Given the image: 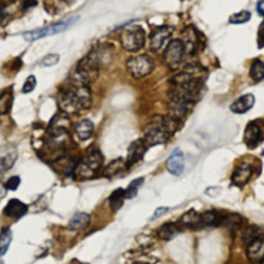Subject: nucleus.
<instances>
[{
  "label": "nucleus",
  "mask_w": 264,
  "mask_h": 264,
  "mask_svg": "<svg viewBox=\"0 0 264 264\" xmlns=\"http://www.w3.org/2000/svg\"><path fill=\"white\" fill-rule=\"evenodd\" d=\"M127 71L134 79H141L149 76L154 69V61L148 55L131 57L126 62Z\"/></svg>",
  "instance_id": "5"
},
{
  "label": "nucleus",
  "mask_w": 264,
  "mask_h": 264,
  "mask_svg": "<svg viewBox=\"0 0 264 264\" xmlns=\"http://www.w3.org/2000/svg\"><path fill=\"white\" fill-rule=\"evenodd\" d=\"M144 179L143 178H138L136 180H133L129 186L126 189V199H132L137 195L138 189L140 188V186L143 184Z\"/></svg>",
  "instance_id": "28"
},
{
  "label": "nucleus",
  "mask_w": 264,
  "mask_h": 264,
  "mask_svg": "<svg viewBox=\"0 0 264 264\" xmlns=\"http://www.w3.org/2000/svg\"><path fill=\"white\" fill-rule=\"evenodd\" d=\"M253 174V167L251 164L249 163H242L240 164L236 170L233 171L232 177H231V181L234 185H237L239 187H242L244 185H246Z\"/></svg>",
  "instance_id": "12"
},
{
  "label": "nucleus",
  "mask_w": 264,
  "mask_h": 264,
  "mask_svg": "<svg viewBox=\"0 0 264 264\" xmlns=\"http://www.w3.org/2000/svg\"><path fill=\"white\" fill-rule=\"evenodd\" d=\"M13 240V232L10 228L3 229L0 233V257H3L9 250V247Z\"/></svg>",
  "instance_id": "26"
},
{
  "label": "nucleus",
  "mask_w": 264,
  "mask_h": 264,
  "mask_svg": "<svg viewBox=\"0 0 264 264\" xmlns=\"http://www.w3.org/2000/svg\"><path fill=\"white\" fill-rule=\"evenodd\" d=\"M92 103V92L88 85H72L58 100L61 110L67 115L88 109Z\"/></svg>",
  "instance_id": "1"
},
{
  "label": "nucleus",
  "mask_w": 264,
  "mask_h": 264,
  "mask_svg": "<svg viewBox=\"0 0 264 264\" xmlns=\"http://www.w3.org/2000/svg\"><path fill=\"white\" fill-rule=\"evenodd\" d=\"M120 44L127 52H138L145 44V31L139 25H129L120 33Z\"/></svg>",
  "instance_id": "3"
},
{
  "label": "nucleus",
  "mask_w": 264,
  "mask_h": 264,
  "mask_svg": "<svg viewBox=\"0 0 264 264\" xmlns=\"http://www.w3.org/2000/svg\"><path fill=\"white\" fill-rule=\"evenodd\" d=\"M21 183V179L18 177V175H14V177H11L7 183H6V187L8 190L11 191H16L18 189V187L20 186Z\"/></svg>",
  "instance_id": "33"
},
{
  "label": "nucleus",
  "mask_w": 264,
  "mask_h": 264,
  "mask_svg": "<svg viewBox=\"0 0 264 264\" xmlns=\"http://www.w3.org/2000/svg\"><path fill=\"white\" fill-rule=\"evenodd\" d=\"M127 167H128V165L126 162H124L123 159H116L106 166V168L104 170V175L107 178L115 177V175L124 171Z\"/></svg>",
  "instance_id": "23"
},
{
  "label": "nucleus",
  "mask_w": 264,
  "mask_h": 264,
  "mask_svg": "<svg viewBox=\"0 0 264 264\" xmlns=\"http://www.w3.org/2000/svg\"><path fill=\"white\" fill-rule=\"evenodd\" d=\"M27 212H28L27 205L21 200L16 198L11 199L4 210L5 216L15 221L23 218L27 214Z\"/></svg>",
  "instance_id": "11"
},
{
  "label": "nucleus",
  "mask_w": 264,
  "mask_h": 264,
  "mask_svg": "<svg viewBox=\"0 0 264 264\" xmlns=\"http://www.w3.org/2000/svg\"><path fill=\"white\" fill-rule=\"evenodd\" d=\"M173 28L170 26H159L156 27L155 30L152 31L150 36V48L152 51H158L164 43L171 36Z\"/></svg>",
  "instance_id": "9"
},
{
  "label": "nucleus",
  "mask_w": 264,
  "mask_h": 264,
  "mask_svg": "<svg viewBox=\"0 0 264 264\" xmlns=\"http://www.w3.org/2000/svg\"><path fill=\"white\" fill-rule=\"evenodd\" d=\"M254 103H255V97L252 94H246L240 97L238 100L234 101L231 104L230 109L231 111L236 114H245L253 107Z\"/></svg>",
  "instance_id": "16"
},
{
  "label": "nucleus",
  "mask_w": 264,
  "mask_h": 264,
  "mask_svg": "<svg viewBox=\"0 0 264 264\" xmlns=\"http://www.w3.org/2000/svg\"><path fill=\"white\" fill-rule=\"evenodd\" d=\"M93 131H94V125L92 121L88 119L81 120L80 122L77 123L74 127V132L79 137V139H81L82 141L89 139L93 135Z\"/></svg>",
  "instance_id": "17"
},
{
  "label": "nucleus",
  "mask_w": 264,
  "mask_h": 264,
  "mask_svg": "<svg viewBox=\"0 0 264 264\" xmlns=\"http://www.w3.org/2000/svg\"><path fill=\"white\" fill-rule=\"evenodd\" d=\"M103 165V156L98 149L88 151L84 159L79 162L76 172L84 179H89L97 173Z\"/></svg>",
  "instance_id": "4"
},
{
  "label": "nucleus",
  "mask_w": 264,
  "mask_h": 264,
  "mask_svg": "<svg viewBox=\"0 0 264 264\" xmlns=\"http://www.w3.org/2000/svg\"><path fill=\"white\" fill-rule=\"evenodd\" d=\"M221 193H222V188H220V187H210L205 190V194L213 198L219 196Z\"/></svg>",
  "instance_id": "35"
},
{
  "label": "nucleus",
  "mask_w": 264,
  "mask_h": 264,
  "mask_svg": "<svg viewBox=\"0 0 264 264\" xmlns=\"http://www.w3.org/2000/svg\"><path fill=\"white\" fill-rule=\"evenodd\" d=\"M18 159V149L13 143L0 146V173L10 170Z\"/></svg>",
  "instance_id": "8"
},
{
  "label": "nucleus",
  "mask_w": 264,
  "mask_h": 264,
  "mask_svg": "<svg viewBox=\"0 0 264 264\" xmlns=\"http://www.w3.org/2000/svg\"><path fill=\"white\" fill-rule=\"evenodd\" d=\"M14 102V92L12 89L4 91L0 94V116L10 112Z\"/></svg>",
  "instance_id": "22"
},
{
  "label": "nucleus",
  "mask_w": 264,
  "mask_h": 264,
  "mask_svg": "<svg viewBox=\"0 0 264 264\" xmlns=\"http://www.w3.org/2000/svg\"><path fill=\"white\" fill-rule=\"evenodd\" d=\"M257 12L259 15L264 17V0H260L257 4Z\"/></svg>",
  "instance_id": "39"
},
{
  "label": "nucleus",
  "mask_w": 264,
  "mask_h": 264,
  "mask_svg": "<svg viewBox=\"0 0 264 264\" xmlns=\"http://www.w3.org/2000/svg\"><path fill=\"white\" fill-rule=\"evenodd\" d=\"M90 224V216L87 213H77L69 221L68 227L73 231H81Z\"/></svg>",
  "instance_id": "20"
},
{
  "label": "nucleus",
  "mask_w": 264,
  "mask_h": 264,
  "mask_svg": "<svg viewBox=\"0 0 264 264\" xmlns=\"http://www.w3.org/2000/svg\"><path fill=\"white\" fill-rule=\"evenodd\" d=\"M259 237H262V236H261L260 231H258V228L255 227V226H251V227H249V228L245 231L243 240H244V242H245L246 244H248V243H250L251 241H253V240H255L256 238H259Z\"/></svg>",
  "instance_id": "30"
},
{
  "label": "nucleus",
  "mask_w": 264,
  "mask_h": 264,
  "mask_svg": "<svg viewBox=\"0 0 264 264\" xmlns=\"http://www.w3.org/2000/svg\"><path fill=\"white\" fill-rule=\"evenodd\" d=\"M181 227L173 222H167L161 225L157 230V237L165 242L171 241L181 232Z\"/></svg>",
  "instance_id": "15"
},
{
  "label": "nucleus",
  "mask_w": 264,
  "mask_h": 264,
  "mask_svg": "<svg viewBox=\"0 0 264 264\" xmlns=\"http://www.w3.org/2000/svg\"><path fill=\"white\" fill-rule=\"evenodd\" d=\"M79 16H72V17H68L62 21H59L57 23L51 24L47 27L44 28H39L35 29V30H31V31H27L23 34V37L26 42H34L44 37H48L51 35H55L58 33H61L67 29L72 26L78 20H79Z\"/></svg>",
  "instance_id": "2"
},
{
  "label": "nucleus",
  "mask_w": 264,
  "mask_h": 264,
  "mask_svg": "<svg viewBox=\"0 0 264 264\" xmlns=\"http://www.w3.org/2000/svg\"><path fill=\"white\" fill-rule=\"evenodd\" d=\"M7 192H8V189L6 187V184L0 183V201H2L6 197Z\"/></svg>",
  "instance_id": "38"
},
{
  "label": "nucleus",
  "mask_w": 264,
  "mask_h": 264,
  "mask_svg": "<svg viewBox=\"0 0 264 264\" xmlns=\"http://www.w3.org/2000/svg\"><path fill=\"white\" fill-rule=\"evenodd\" d=\"M37 5V0H23L22 8L23 10H29L32 9Z\"/></svg>",
  "instance_id": "36"
},
{
  "label": "nucleus",
  "mask_w": 264,
  "mask_h": 264,
  "mask_svg": "<svg viewBox=\"0 0 264 264\" xmlns=\"http://www.w3.org/2000/svg\"><path fill=\"white\" fill-rule=\"evenodd\" d=\"M202 226H219L222 224V217L216 211H209L200 215Z\"/></svg>",
  "instance_id": "24"
},
{
  "label": "nucleus",
  "mask_w": 264,
  "mask_h": 264,
  "mask_svg": "<svg viewBox=\"0 0 264 264\" xmlns=\"http://www.w3.org/2000/svg\"><path fill=\"white\" fill-rule=\"evenodd\" d=\"M181 223L187 228L196 230L202 226L200 215H198L194 210H191L183 215L181 218Z\"/></svg>",
  "instance_id": "21"
},
{
  "label": "nucleus",
  "mask_w": 264,
  "mask_h": 264,
  "mask_svg": "<svg viewBox=\"0 0 264 264\" xmlns=\"http://www.w3.org/2000/svg\"><path fill=\"white\" fill-rule=\"evenodd\" d=\"M222 224H224L229 229H237L242 224V218L237 214H229L225 217H222Z\"/></svg>",
  "instance_id": "27"
},
{
  "label": "nucleus",
  "mask_w": 264,
  "mask_h": 264,
  "mask_svg": "<svg viewBox=\"0 0 264 264\" xmlns=\"http://www.w3.org/2000/svg\"><path fill=\"white\" fill-rule=\"evenodd\" d=\"M35 86H36V79H35V77L34 76H29L26 79L25 83H24V86L22 88V92L25 93V94L26 93H30V92H32L34 90Z\"/></svg>",
  "instance_id": "32"
},
{
  "label": "nucleus",
  "mask_w": 264,
  "mask_h": 264,
  "mask_svg": "<svg viewBox=\"0 0 264 264\" xmlns=\"http://www.w3.org/2000/svg\"><path fill=\"white\" fill-rule=\"evenodd\" d=\"M262 131L260 126L256 122H251L246 127L245 141L249 146H255L261 139Z\"/></svg>",
  "instance_id": "18"
},
{
  "label": "nucleus",
  "mask_w": 264,
  "mask_h": 264,
  "mask_svg": "<svg viewBox=\"0 0 264 264\" xmlns=\"http://www.w3.org/2000/svg\"><path fill=\"white\" fill-rule=\"evenodd\" d=\"M251 19V13L248 11H242L240 13L233 14L229 18L230 24H244L250 21Z\"/></svg>",
  "instance_id": "29"
},
{
  "label": "nucleus",
  "mask_w": 264,
  "mask_h": 264,
  "mask_svg": "<svg viewBox=\"0 0 264 264\" xmlns=\"http://www.w3.org/2000/svg\"><path fill=\"white\" fill-rule=\"evenodd\" d=\"M185 54L184 43L180 40H173L167 45L163 53V60L170 69H177L182 63Z\"/></svg>",
  "instance_id": "6"
},
{
  "label": "nucleus",
  "mask_w": 264,
  "mask_h": 264,
  "mask_svg": "<svg viewBox=\"0 0 264 264\" xmlns=\"http://www.w3.org/2000/svg\"><path fill=\"white\" fill-rule=\"evenodd\" d=\"M257 44H258V48L259 49H262L264 47V21L260 24L259 29H258Z\"/></svg>",
  "instance_id": "34"
},
{
  "label": "nucleus",
  "mask_w": 264,
  "mask_h": 264,
  "mask_svg": "<svg viewBox=\"0 0 264 264\" xmlns=\"http://www.w3.org/2000/svg\"><path fill=\"white\" fill-rule=\"evenodd\" d=\"M184 154L179 148H177L168 157L166 161V168L171 174L180 175L184 170Z\"/></svg>",
  "instance_id": "13"
},
{
  "label": "nucleus",
  "mask_w": 264,
  "mask_h": 264,
  "mask_svg": "<svg viewBox=\"0 0 264 264\" xmlns=\"http://www.w3.org/2000/svg\"><path fill=\"white\" fill-rule=\"evenodd\" d=\"M250 77L256 83L264 80V62L260 59L253 61L250 69Z\"/></svg>",
  "instance_id": "25"
},
{
  "label": "nucleus",
  "mask_w": 264,
  "mask_h": 264,
  "mask_svg": "<svg viewBox=\"0 0 264 264\" xmlns=\"http://www.w3.org/2000/svg\"><path fill=\"white\" fill-rule=\"evenodd\" d=\"M168 208H164V207H161V208H158L156 211H155V213H154V215H153V217L151 218V220H156V219H158L159 217H161L162 215H164L166 212H168Z\"/></svg>",
  "instance_id": "37"
},
{
  "label": "nucleus",
  "mask_w": 264,
  "mask_h": 264,
  "mask_svg": "<svg viewBox=\"0 0 264 264\" xmlns=\"http://www.w3.org/2000/svg\"><path fill=\"white\" fill-rule=\"evenodd\" d=\"M0 2H2V0H0Z\"/></svg>",
  "instance_id": "40"
},
{
  "label": "nucleus",
  "mask_w": 264,
  "mask_h": 264,
  "mask_svg": "<svg viewBox=\"0 0 264 264\" xmlns=\"http://www.w3.org/2000/svg\"><path fill=\"white\" fill-rule=\"evenodd\" d=\"M170 134L171 133L168 131L163 123V120L161 119L160 121L151 124L149 128L146 129L143 140L148 146L161 144L167 141Z\"/></svg>",
  "instance_id": "7"
},
{
  "label": "nucleus",
  "mask_w": 264,
  "mask_h": 264,
  "mask_svg": "<svg viewBox=\"0 0 264 264\" xmlns=\"http://www.w3.org/2000/svg\"><path fill=\"white\" fill-rule=\"evenodd\" d=\"M247 256L252 262L264 261V239L262 237L256 238L247 244Z\"/></svg>",
  "instance_id": "14"
},
{
  "label": "nucleus",
  "mask_w": 264,
  "mask_h": 264,
  "mask_svg": "<svg viewBox=\"0 0 264 264\" xmlns=\"http://www.w3.org/2000/svg\"><path fill=\"white\" fill-rule=\"evenodd\" d=\"M146 149H148V145H146L143 139H136L132 141L127 152V165L132 166L133 164L137 163L140 159H142Z\"/></svg>",
  "instance_id": "10"
},
{
  "label": "nucleus",
  "mask_w": 264,
  "mask_h": 264,
  "mask_svg": "<svg viewBox=\"0 0 264 264\" xmlns=\"http://www.w3.org/2000/svg\"><path fill=\"white\" fill-rule=\"evenodd\" d=\"M125 199H126V190H124L123 188L116 189L108 197L110 210L115 213L117 211H119L123 207Z\"/></svg>",
  "instance_id": "19"
},
{
  "label": "nucleus",
  "mask_w": 264,
  "mask_h": 264,
  "mask_svg": "<svg viewBox=\"0 0 264 264\" xmlns=\"http://www.w3.org/2000/svg\"><path fill=\"white\" fill-rule=\"evenodd\" d=\"M59 59H60V57L58 54H48L47 56H45L43 58L41 64L45 67H51L59 62Z\"/></svg>",
  "instance_id": "31"
}]
</instances>
